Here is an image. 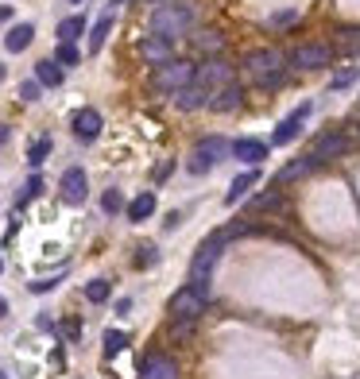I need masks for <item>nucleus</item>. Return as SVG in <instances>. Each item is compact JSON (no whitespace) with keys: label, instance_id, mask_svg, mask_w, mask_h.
Listing matches in <instances>:
<instances>
[{"label":"nucleus","instance_id":"1","mask_svg":"<svg viewBox=\"0 0 360 379\" xmlns=\"http://www.w3.org/2000/svg\"><path fill=\"white\" fill-rule=\"evenodd\" d=\"M283 62H287V59H283V51H275V47H260V51L244 54V70H248L264 89L283 86V70H287Z\"/></svg>","mask_w":360,"mask_h":379},{"label":"nucleus","instance_id":"2","mask_svg":"<svg viewBox=\"0 0 360 379\" xmlns=\"http://www.w3.org/2000/svg\"><path fill=\"white\" fill-rule=\"evenodd\" d=\"M190 23H194V12L186 4H159L151 12V35H159V39H167V43H175V39H182L186 31H190Z\"/></svg>","mask_w":360,"mask_h":379},{"label":"nucleus","instance_id":"3","mask_svg":"<svg viewBox=\"0 0 360 379\" xmlns=\"http://www.w3.org/2000/svg\"><path fill=\"white\" fill-rule=\"evenodd\" d=\"M221 248H225V236L217 233V236H209V240L202 244L198 255H194V263H190V283L186 286H194L202 298H209V275H214V267L221 260Z\"/></svg>","mask_w":360,"mask_h":379},{"label":"nucleus","instance_id":"4","mask_svg":"<svg viewBox=\"0 0 360 379\" xmlns=\"http://www.w3.org/2000/svg\"><path fill=\"white\" fill-rule=\"evenodd\" d=\"M233 155V144L228 139H221V136H209V139H202L198 147H194V155H190V175H209V170L217 167L221 159H228Z\"/></svg>","mask_w":360,"mask_h":379},{"label":"nucleus","instance_id":"5","mask_svg":"<svg viewBox=\"0 0 360 379\" xmlns=\"http://www.w3.org/2000/svg\"><path fill=\"white\" fill-rule=\"evenodd\" d=\"M194 86V62L186 59H167L163 66H155V89L159 93H178V89Z\"/></svg>","mask_w":360,"mask_h":379},{"label":"nucleus","instance_id":"6","mask_svg":"<svg viewBox=\"0 0 360 379\" xmlns=\"http://www.w3.org/2000/svg\"><path fill=\"white\" fill-rule=\"evenodd\" d=\"M202 314H206V298H202L194 286L175 291V298H170V317L175 321H198Z\"/></svg>","mask_w":360,"mask_h":379},{"label":"nucleus","instance_id":"7","mask_svg":"<svg viewBox=\"0 0 360 379\" xmlns=\"http://www.w3.org/2000/svg\"><path fill=\"white\" fill-rule=\"evenodd\" d=\"M233 81V66L228 62H221V59H209L206 66H194V86H202V89H221V86H228Z\"/></svg>","mask_w":360,"mask_h":379},{"label":"nucleus","instance_id":"8","mask_svg":"<svg viewBox=\"0 0 360 379\" xmlns=\"http://www.w3.org/2000/svg\"><path fill=\"white\" fill-rule=\"evenodd\" d=\"M330 62H333V51L325 43H302L298 51H291V66H298V70H322Z\"/></svg>","mask_w":360,"mask_h":379},{"label":"nucleus","instance_id":"9","mask_svg":"<svg viewBox=\"0 0 360 379\" xmlns=\"http://www.w3.org/2000/svg\"><path fill=\"white\" fill-rule=\"evenodd\" d=\"M59 190H62V202H66V205H81V202L89 197V178H86V170H81V167H70L66 175H62Z\"/></svg>","mask_w":360,"mask_h":379},{"label":"nucleus","instance_id":"10","mask_svg":"<svg viewBox=\"0 0 360 379\" xmlns=\"http://www.w3.org/2000/svg\"><path fill=\"white\" fill-rule=\"evenodd\" d=\"M101 112L97 109H78L74 112V120H70V128H74V136L81 139V144H93L97 136H101Z\"/></svg>","mask_w":360,"mask_h":379},{"label":"nucleus","instance_id":"11","mask_svg":"<svg viewBox=\"0 0 360 379\" xmlns=\"http://www.w3.org/2000/svg\"><path fill=\"white\" fill-rule=\"evenodd\" d=\"M140 379H178V364H175L170 356H163V352H155V356H144Z\"/></svg>","mask_w":360,"mask_h":379},{"label":"nucleus","instance_id":"12","mask_svg":"<svg viewBox=\"0 0 360 379\" xmlns=\"http://www.w3.org/2000/svg\"><path fill=\"white\" fill-rule=\"evenodd\" d=\"M240 101H244V89L236 86V81H228V86H221V89L209 93V109L214 112H236Z\"/></svg>","mask_w":360,"mask_h":379},{"label":"nucleus","instance_id":"13","mask_svg":"<svg viewBox=\"0 0 360 379\" xmlns=\"http://www.w3.org/2000/svg\"><path fill=\"white\" fill-rule=\"evenodd\" d=\"M345 151H349V139L333 132V136H322V139H318L314 151H310V159H314V163H330V159H337V155H345Z\"/></svg>","mask_w":360,"mask_h":379},{"label":"nucleus","instance_id":"14","mask_svg":"<svg viewBox=\"0 0 360 379\" xmlns=\"http://www.w3.org/2000/svg\"><path fill=\"white\" fill-rule=\"evenodd\" d=\"M140 54L151 66H163L167 59H175V43H167V39H159V35H147L140 43Z\"/></svg>","mask_w":360,"mask_h":379},{"label":"nucleus","instance_id":"15","mask_svg":"<svg viewBox=\"0 0 360 379\" xmlns=\"http://www.w3.org/2000/svg\"><path fill=\"white\" fill-rule=\"evenodd\" d=\"M306 117H310V105H298V109H294L291 117L283 120L279 128H275L272 144H291V139H294V136H298V132H302V120H306Z\"/></svg>","mask_w":360,"mask_h":379},{"label":"nucleus","instance_id":"16","mask_svg":"<svg viewBox=\"0 0 360 379\" xmlns=\"http://www.w3.org/2000/svg\"><path fill=\"white\" fill-rule=\"evenodd\" d=\"M233 155L240 163H248V167H256V163L267 159V144H260V139H236L233 144Z\"/></svg>","mask_w":360,"mask_h":379},{"label":"nucleus","instance_id":"17","mask_svg":"<svg viewBox=\"0 0 360 379\" xmlns=\"http://www.w3.org/2000/svg\"><path fill=\"white\" fill-rule=\"evenodd\" d=\"M170 97H175V105H178V109H186V112L209 105V89H202V86H186V89H178V93H170Z\"/></svg>","mask_w":360,"mask_h":379},{"label":"nucleus","instance_id":"18","mask_svg":"<svg viewBox=\"0 0 360 379\" xmlns=\"http://www.w3.org/2000/svg\"><path fill=\"white\" fill-rule=\"evenodd\" d=\"M124 213H128V221H132V225H140V221H147L155 213V194L151 190H144L140 197H132V202L124 205Z\"/></svg>","mask_w":360,"mask_h":379},{"label":"nucleus","instance_id":"19","mask_svg":"<svg viewBox=\"0 0 360 379\" xmlns=\"http://www.w3.org/2000/svg\"><path fill=\"white\" fill-rule=\"evenodd\" d=\"M31 39H35V28H31V23H16V28L4 35V47H8V54H20V51H28V47H31Z\"/></svg>","mask_w":360,"mask_h":379},{"label":"nucleus","instance_id":"20","mask_svg":"<svg viewBox=\"0 0 360 379\" xmlns=\"http://www.w3.org/2000/svg\"><path fill=\"white\" fill-rule=\"evenodd\" d=\"M194 51L206 54V59H217V54L225 51V35H221V31H198V35H194Z\"/></svg>","mask_w":360,"mask_h":379},{"label":"nucleus","instance_id":"21","mask_svg":"<svg viewBox=\"0 0 360 379\" xmlns=\"http://www.w3.org/2000/svg\"><path fill=\"white\" fill-rule=\"evenodd\" d=\"M256 182H260V170H256V167L244 170L240 178H233V186H228V194H225V205H236V202H240V197L248 194V190L256 186Z\"/></svg>","mask_w":360,"mask_h":379},{"label":"nucleus","instance_id":"22","mask_svg":"<svg viewBox=\"0 0 360 379\" xmlns=\"http://www.w3.org/2000/svg\"><path fill=\"white\" fill-rule=\"evenodd\" d=\"M35 81L39 86H62V66L54 62V59H43V62H35Z\"/></svg>","mask_w":360,"mask_h":379},{"label":"nucleus","instance_id":"23","mask_svg":"<svg viewBox=\"0 0 360 379\" xmlns=\"http://www.w3.org/2000/svg\"><path fill=\"white\" fill-rule=\"evenodd\" d=\"M109 31H112V12H105L101 20L93 23V31H89V51H101L105 39H109Z\"/></svg>","mask_w":360,"mask_h":379},{"label":"nucleus","instance_id":"24","mask_svg":"<svg viewBox=\"0 0 360 379\" xmlns=\"http://www.w3.org/2000/svg\"><path fill=\"white\" fill-rule=\"evenodd\" d=\"M314 167H318V163L310 159V155H306L302 163H287V167L279 170V186H283V182H294V178H302V175H310Z\"/></svg>","mask_w":360,"mask_h":379},{"label":"nucleus","instance_id":"25","mask_svg":"<svg viewBox=\"0 0 360 379\" xmlns=\"http://www.w3.org/2000/svg\"><path fill=\"white\" fill-rule=\"evenodd\" d=\"M81 31H86V20H81V16H70V20L59 23V43H74Z\"/></svg>","mask_w":360,"mask_h":379},{"label":"nucleus","instance_id":"26","mask_svg":"<svg viewBox=\"0 0 360 379\" xmlns=\"http://www.w3.org/2000/svg\"><path fill=\"white\" fill-rule=\"evenodd\" d=\"M279 205H283V194H279V190H267V194L252 197V209H256V213H275Z\"/></svg>","mask_w":360,"mask_h":379},{"label":"nucleus","instance_id":"27","mask_svg":"<svg viewBox=\"0 0 360 379\" xmlns=\"http://www.w3.org/2000/svg\"><path fill=\"white\" fill-rule=\"evenodd\" d=\"M124 344H128V333L109 329V333H105V356H117V352H124Z\"/></svg>","mask_w":360,"mask_h":379},{"label":"nucleus","instance_id":"28","mask_svg":"<svg viewBox=\"0 0 360 379\" xmlns=\"http://www.w3.org/2000/svg\"><path fill=\"white\" fill-rule=\"evenodd\" d=\"M39 194H43V178H39V175H31V178H28V186H23V194L16 197V209H23V205H28L31 197H39Z\"/></svg>","mask_w":360,"mask_h":379},{"label":"nucleus","instance_id":"29","mask_svg":"<svg viewBox=\"0 0 360 379\" xmlns=\"http://www.w3.org/2000/svg\"><path fill=\"white\" fill-rule=\"evenodd\" d=\"M109 294H112L109 279H93V283H86V298H89V302H105Z\"/></svg>","mask_w":360,"mask_h":379},{"label":"nucleus","instance_id":"30","mask_svg":"<svg viewBox=\"0 0 360 379\" xmlns=\"http://www.w3.org/2000/svg\"><path fill=\"white\" fill-rule=\"evenodd\" d=\"M353 81H360V66H349V70L333 74V78H330V89H349Z\"/></svg>","mask_w":360,"mask_h":379},{"label":"nucleus","instance_id":"31","mask_svg":"<svg viewBox=\"0 0 360 379\" xmlns=\"http://www.w3.org/2000/svg\"><path fill=\"white\" fill-rule=\"evenodd\" d=\"M54 62H59V66H78V62H81L78 47H74V43H59V51H54Z\"/></svg>","mask_w":360,"mask_h":379},{"label":"nucleus","instance_id":"32","mask_svg":"<svg viewBox=\"0 0 360 379\" xmlns=\"http://www.w3.org/2000/svg\"><path fill=\"white\" fill-rule=\"evenodd\" d=\"M47 155H51V139H35V144L28 147V163H31V167H39Z\"/></svg>","mask_w":360,"mask_h":379},{"label":"nucleus","instance_id":"33","mask_svg":"<svg viewBox=\"0 0 360 379\" xmlns=\"http://www.w3.org/2000/svg\"><path fill=\"white\" fill-rule=\"evenodd\" d=\"M101 209H105V213H120V209H124V194H120V190H105Z\"/></svg>","mask_w":360,"mask_h":379},{"label":"nucleus","instance_id":"34","mask_svg":"<svg viewBox=\"0 0 360 379\" xmlns=\"http://www.w3.org/2000/svg\"><path fill=\"white\" fill-rule=\"evenodd\" d=\"M155 260H159V255H155V244H140V255H136V267H151Z\"/></svg>","mask_w":360,"mask_h":379},{"label":"nucleus","instance_id":"35","mask_svg":"<svg viewBox=\"0 0 360 379\" xmlns=\"http://www.w3.org/2000/svg\"><path fill=\"white\" fill-rule=\"evenodd\" d=\"M39 93H43V86H39L35 78H31V81H23V86H20V97H23V101H39Z\"/></svg>","mask_w":360,"mask_h":379},{"label":"nucleus","instance_id":"36","mask_svg":"<svg viewBox=\"0 0 360 379\" xmlns=\"http://www.w3.org/2000/svg\"><path fill=\"white\" fill-rule=\"evenodd\" d=\"M341 51H360V31H341Z\"/></svg>","mask_w":360,"mask_h":379},{"label":"nucleus","instance_id":"37","mask_svg":"<svg viewBox=\"0 0 360 379\" xmlns=\"http://www.w3.org/2000/svg\"><path fill=\"white\" fill-rule=\"evenodd\" d=\"M59 286V279H35L31 283V294H47V291H54Z\"/></svg>","mask_w":360,"mask_h":379},{"label":"nucleus","instance_id":"38","mask_svg":"<svg viewBox=\"0 0 360 379\" xmlns=\"http://www.w3.org/2000/svg\"><path fill=\"white\" fill-rule=\"evenodd\" d=\"M294 20H298V12H275V16H272L275 28H287V23H294Z\"/></svg>","mask_w":360,"mask_h":379},{"label":"nucleus","instance_id":"39","mask_svg":"<svg viewBox=\"0 0 360 379\" xmlns=\"http://www.w3.org/2000/svg\"><path fill=\"white\" fill-rule=\"evenodd\" d=\"M4 20H12V4H0V23Z\"/></svg>","mask_w":360,"mask_h":379},{"label":"nucleus","instance_id":"40","mask_svg":"<svg viewBox=\"0 0 360 379\" xmlns=\"http://www.w3.org/2000/svg\"><path fill=\"white\" fill-rule=\"evenodd\" d=\"M8 136H12V128H8V124H0V147L8 144Z\"/></svg>","mask_w":360,"mask_h":379},{"label":"nucleus","instance_id":"41","mask_svg":"<svg viewBox=\"0 0 360 379\" xmlns=\"http://www.w3.org/2000/svg\"><path fill=\"white\" fill-rule=\"evenodd\" d=\"M8 314V298H0V317H4Z\"/></svg>","mask_w":360,"mask_h":379},{"label":"nucleus","instance_id":"42","mask_svg":"<svg viewBox=\"0 0 360 379\" xmlns=\"http://www.w3.org/2000/svg\"><path fill=\"white\" fill-rule=\"evenodd\" d=\"M0 81H4V66H0Z\"/></svg>","mask_w":360,"mask_h":379},{"label":"nucleus","instance_id":"43","mask_svg":"<svg viewBox=\"0 0 360 379\" xmlns=\"http://www.w3.org/2000/svg\"><path fill=\"white\" fill-rule=\"evenodd\" d=\"M112 4H124V0H112Z\"/></svg>","mask_w":360,"mask_h":379},{"label":"nucleus","instance_id":"44","mask_svg":"<svg viewBox=\"0 0 360 379\" xmlns=\"http://www.w3.org/2000/svg\"><path fill=\"white\" fill-rule=\"evenodd\" d=\"M0 379H8V375H4V372H0Z\"/></svg>","mask_w":360,"mask_h":379},{"label":"nucleus","instance_id":"45","mask_svg":"<svg viewBox=\"0 0 360 379\" xmlns=\"http://www.w3.org/2000/svg\"><path fill=\"white\" fill-rule=\"evenodd\" d=\"M0 271H4V263H0Z\"/></svg>","mask_w":360,"mask_h":379},{"label":"nucleus","instance_id":"46","mask_svg":"<svg viewBox=\"0 0 360 379\" xmlns=\"http://www.w3.org/2000/svg\"><path fill=\"white\" fill-rule=\"evenodd\" d=\"M74 4H81V0H74Z\"/></svg>","mask_w":360,"mask_h":379}]
</instances>
